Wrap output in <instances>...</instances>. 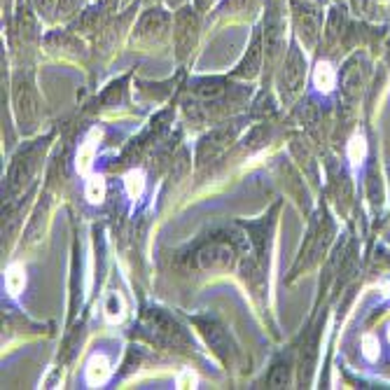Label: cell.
Segmentation results:
<instances>
[{
    "instance_id": "obj_1",
    "label": "cell",
    "mask_w": 390,
    "mask_h": 390,
    "mask_svg": "<svg viewBox=\"0 0 390 390\" xmlns=\"http://www.w3.org/2000/svg\"><path fill=\"white\" fill-rule=\"evenodd\" d=\"M239 260V248L232 241L210 239L196 253V262L201 269H229Z\"/></svg>"
},
{
    "instance_id": "obj_2",
    "label": "cell",
    "mask_w": 390,
    "mask_h": 390,
    "mask_svg": "<svg viewBox=\"0 0 390 390\" xmlns=\"http://www.w3.org/2000/svg\"><path fill=\"white\" fill-rule=\"evenodd\" d=\"M306 68H304V58H301L297 51H290L288 61H285L281 75H278V89H281L283 101H292L297 96L301 82H304Z\"/></svg>"
},
{
    "instance_id": "obj_3",
    "label": "cell",
    "mask_w": 390,
    "mask_h": 390,
    "mask_svg": "<svg viewBox=\"0 0 390 390\" xmlns=\"http://www.w3.org/2000/svg\"><path fill=\"white\" fill-rule=\"evenodd\" d=\"M14 103H17V117L21 122V131H31L35 127V120L40 115V101L38 94L28 82H17L14 92Z\"/></svg>"
},
{
    "instance_id": "obj_4",
    "label": "cell",
    "mask_w": 390,
    "mask_h": 390,
    "mask_svg": "<svg viewBox=\"0 0 390 390\" xmlns=\"http://www.w3.org/2000/svg\"><path fill=\"white\" fill-rule=\"evenodd\" d=\"M145 322H147V327H150L152 332L159 336V339H164L166 344L175 346V344H185L187 341V336H185V332H182V327L168 313L159 311V308H150V311L145 313Z\"/></svg>"
},
{
    "instance_id": "obj_5",
    "label": "cell",
    "mask_w": 390,
    "mask_h": 390,
    "mask_svg": "<svg viewBox=\"0 0 390 390\" xmlns=\"http://www.w3.org/2000/svg\"><path fill=\"white\" fill-rule=\"evenodd\" d=\"M194 322H196V327L201 329L203 339H206V344L210 346V351L215 353V356L222 360V363H229L234 348H232L229 334L225 332V327L218 325L215 320H201V318H196Z\"/></svg>"
},
{
    "instance_id": "obj_6",
    "label": "cell",
    "mask_w": 390,
    "mask_h": 390,
    "mask_svg": "<svg viewBox=\"0 0 390 390\" xmlns=\"http://www.w3.org/2000/svg\"><path fill=\"white\" fill-rule=\"evenodd\" d=\"M237 131H239L237 124H225V127L210 131V134L201 141V145H199V157H196L199 164H206L208 159L222 152L225 147H229V143L237 138Z\"/></svg>"
},
{
    "instance_id": "obj_7",
    "label": "cell",
    "mask_w": 390,
    "mask_h": 390,
    "mask_svg": "<svg viewBox=\"0 0 390 390\" xmlns=\"http://www.w3.org/2000/svg\"><path fill=\"white\" fill-rule=\"evenodd\" d=\"M173 40H175V49H178V56L180 58L194 47V40H196V19H194V14L189 12V10H182L178 17H175Z\"/></svg>"
},
{
    "instance_id": "obj_8",
    "label": "cell",
    "mask_w": 390,
    "mask_h": 390,
    "mask_svg": "<svg viewBox=\"0 0 390 390\" xmlns=\"http://www.w3.org/2000/svg\"><path fill=\"white\" fill-rule=\"evenodd\" d=\"M35 171V150H28L24 154H19L14 159V164L10 166V175H7V187L10 194H17L19 189H24V185L31 180V175Z\"/></svg>"
},
{
    "instance_id": "obj_9",
    "label": "cell",
    "mask_w": 390,
    "mask_h": 390,
    "mask_svg": "<svg viewBox=\"0 0 390 390\" xmlns=\"http://www.w3.org/2000/svg\"><path fill=\"white\" fill-rule=\"evenodd\" d=\"M264 42H267V51L269 56L274 58L281 49L283 42V21L278 12H269L267 14V26H264Z\"/></svg>"
},
{
    "instance_id": "obj_10",
    "label": "cell",
    "mask_w": 390,
    "mask_h": 390,
    "mask_svg": "<svg viewBox=\"0 0 390 390\" xmlns=\"http://www.w3.org/2000/svg\"><path fill=\"white\" fill-rule=\"evenodd\" d=\"M166 26H168V17L161 10L157 12H150V14H145L143 21H141V26H138V35H147V38H161L166 31Z\"/></svg>"
},
{
    "instance_id": "obj_11",
    "label": "cell",
    "mask_w": 390,
    "mask_h": 390,
    "mask_svg": "<svg viewBox=\"0 0 390 390\" xmlns=\"http://www.w3.org/2000/svg\"><path fill=\"white\" fill-rule=\"evenodd\" d=\"M110 377V363L106 356H92V360L87 363V381L92 386L103 384Z\"/></svg>"
},
{
    "instance_id": "obj_12",
    "label": "cell",
    "mask_w": 390,
    "mask_h": 390,
    "mask_svg": "<svg viewBox=\"0 0 390 390\" xmlns=\"http://www.w3.org/2000/svg\"><path fill=\"white\" fill-rule=\"evenodd\" d=\"M313 82L315 87H318L320 92H332L334 89V82H336V73L334 68L329 65L327 61H320L318 65H315V70H313Z\"/></svg>"
},
{
    "instance_id": "obj_13",
    "label": "cell",
    "mask_w": 390,
    "mask_h": 390,
    "mask_svg": "<svg viewBox=\"0 0 390 390\" xmlns=\"http://www.w3.org/2000/svg\"><path fill=\"white\" fill-rule=\"evenodd\" d=\"M24 285H26L24 267H21V264H12L5 274V290L10 294H19L21 290H24Z\"/></svg>"
},
{
    "instance_id": "obj_14",
    "label": "cell",
    "mask_w": 390,
    "mask_h": 390,
    "mask_svg": "<svg viewBox=\"0 0 390 390\" xmlns=\"http://www.w3.org/2000/svg\"><path fill=\"white\" fill-rule=\"evenodd\" d=\"M94 152H96V143L92 141H84V145L80 147V152H77V171L80 173H89L92 171V161H94Z\"/></svg>"
},
{
    "instance_id": "obj_15",
    "label": "cell",
    "mask_w": 390,
    "mask_h": 390,
    "mask_svg": "<svg viewBox=\"0 0 390 390\" xmlns=\"http://www.w3.org/2000/svg\"><path fill=\"white\" fill-rule=\"evenodd\" d=\"M365 154H367L365 136H363V134H356V136L351 138V143H348V159H351V164L358 166L360 161L365 159Z\"/></svg>"
},
{
    "instance_id": "obj_16",
    "label": "cell",
    "mask_w": 390,
    "mask_h": 390,
    "mask_svg": "<svg viewBox=\"0 0 390 390\" xmlns=\"http://www.w3.org/2000/svg\"><path fill=\"white\" fill-rule=\"evenodd\" d=\"M124 185H127V192L131 199H138L143 194V189H145V175L143 171H131L127 175V180H124Z\"/></svg>"
},
{
    "instance_id": "obj_17",
    "label": "cell",
    "mask_w": 390,
    "mask_h": 390,
    "mask_svg": "<svg viewBox=\"0 0 390 390\" xmlns=\"http://www.w3.org/2000/svg\"><path fill=\"white\" fill-rule=\"evenodd\" d=\"M103 196H106V180L101 178V175H94L87 182V199H89L92 203H101Z\"/></svg>"
},
{
    "instance_id": "obj_18",
    "label": "cell",
    "mask_w": 390,
    "mask_h": 390,
    "mask_svg": "<svg viewBox=\"0 0 390 390\" xmlns=\"http://www.w3.org/2000/svg\"><path fill=\"white\" fill-rule=\"evenodd\" d=\"M225 92V87L222 82H218V80H206V82H199L194 87V94H199V96H203V99H218L220 94Z\"/></svg>"
},
{
    "instance_id": "obj_19",
    "label": "cell",
    "mask_w": 390,
    "mask_h": 390,
    "mask_svg": "<svg viewBox=\"0 0 390 390\" xmlns=\"http://www.w3.org/2000/svg\"><path fill=\"white\" fill-rule=\"evenodd\" d=\"M285 384H288V365L278 363V365H274V370L269 372L267 386L269 388H285Z\"/></svg>"
},
{
    "instance_id": "obj_20",
    "label": "cell",
    "mask_w": 390,
    "mask_h": 390,
    "mask_svg": "<svg viewBox=\"0 0 390 390\" xmlns=\"http://www.w3.org/2000/svg\"><path fill=\"white\" fill-rule=\"evenodd\" d=\"M106 315H108L110 320H122L124 306H122L120 294H110V297H108V301H106Z\"/></svg>"
},
{
    "instance_id": "obj_21",
    "label": "cell",
    "mask_w": 390,
    "mask_h": 390,
    "mask_svg": "<svg viewBox=\"0 0 390 390\" xmlns=\"http://www.w3.org/2000/svg\"><path fill=\"white\" fill-rule=\"evenodd\" d=\"M379 339L374 334H365L363 336V356L370 360V363H374V360L379 358Z\"/></svg>"
},
{
    "instance_id": "obj_22",
    "label": "cell",
    "mask_w": 390,
    "mask_h": 390,
    "mask_svg": "<svg viewBox=\"0 0 390 390\" xmlns=\"http://www.w3.org/2000/svg\"><path fill=\"white\" fill-rule=\"evenodd\" d=\"M194 384H196V377H194V374L189 372V370H185V372H182L180 377H178V388H192Z\"/></svg>"
},
{
    "instance_id": "obj_23",
    "label": "cell",
    "mask_w": 390,
    "mask_h": 390,
    "mask_svg": "<svg viewBox=\"0 0 390 390\" xmlns=\"http://www.w3.org/2000/svg\"><path fill=\"white\" fill-rule=\"evenodd\" d=\"M77 5H80V0H61V10H63L65 14L75 12V10H77Z\"/></svg>"
},
{
    "instance_id": "obj_24",
    "label": "cell",
    "mask_w": 390,
    "mask_h": 390,
    "mask_svg": "<svg viewBox=\"0 0 390 390\" xmlns=\"http://www.w3.org/2000/svg\"><path fill=\"white\" fill-rule=\"evenodd\" d=\"M35 5H38L40 12H51V5H54V0H35Z\"/></svg>"
},
{
    "instance_id": "obj_25",
    "label": "cell",
    "mask_w": 390,
    "mask_h": 390,
    "mask_svg": "<svg viewBox=\"0 0 390 390\" xmlns=\"http://www.w3.org/2000/svg\"><path fill=\"white\" fill-rule=\"evenodd\" d=\"M388 339H390V325H388Z\"/></svg>"
}]
</instances>
